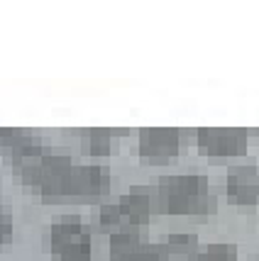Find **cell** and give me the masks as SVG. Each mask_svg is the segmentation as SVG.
Masks as SVG:
<instances>
[{
    "label": "cell",
    "mask_w": 259,
    "mask_h": 261,
    "mask_svg": "<svg viewBox=\"0 0 259 261\" xmlns=\"http://www.w3.org/2000/svg\"><path fill=\"white\" fill-rule=\"evenodd\" d=\"M110 186V171L101 164H68L39 188L44 203H93Z\"/></svg>",
    "instance_id": "cell-1"
},
{
    "label": "cell",
    "mask_w": 259,
    "mask_h": 261,
    "mask_svg": "<svg viewBox=\"0 0 259 261\" xmlns=\"http://www.w3.org/2000/svg\"><path fill=\"white\" fill-rule=\"evenodd\" d=\"M157 195L164 213L181 217H210L218 205L213 186L201 173L164 176L157 186Z\"/></svg>",
    "instance_id": "cell-2"
},
{
    "label": "cell",
    "mask_w": 259,
    "mask_h": 261,
    "mask_svg": "<svg viewBox=\"0 0 259 261\" xmlns=\"http://www.w3.org/2000/svg\"><path fill=\"white\" fill-rule=\"evenodd\" d=\"M10 164L17 169L22 183H27V186H39V188H42L54 173H59L64 166H68L71 159H68L61 149L44 147L39 139H34V142H30V144H25V147L12 151Z\"/></svg>",
    "instance_id": "cell-3"
},
{
    "label": "cell",
    "mask_w": 259,
    "mask_h": 261,
    "mask_svg": "<svg viewBox=\"0 0 259 261\" xmlns=\"http://www.w3.org/2000/svg\"><path fill=\"white\" fill-rule=\"evenodd\" d=\"M46 244L57 261H90L93 256V234L86 222L68 215L54 222L46 232Z\"/></svg>",
    "instance_id": "cell-4"
},
{
    "label": "cell",
    "mask_w": 259,
    "mask_h": 261,
    "mask_svg": "<svg viewBox=\"0 0 259 261\" xmlns=\"http://www.w3.org/2000/svg\"><path fill=\"white\" fill-rule=\"evenodd\" d=\"M181 132L176 127H142L139 129V161L149 166H164L179 156Z\"/></svg>",
    "instance_id": "cell-5"
},
{
    "label": "cell",
    "mask_w": 259,
    "mask_h": 261,
    "mask_svg": "<svg viewBox=\"0 0 259 261\" xmlns=\"http://www.w3.org/2000/svg\"><path fill=\"white\" fill-rule=\"evenodd\" d=\"M196 142L205 159L223 161L240 156L247 149V132L240 127H201Z\"/></svg>",
    "instance_id": "cell-6"
},
{
    "label": "cell",
    "mask_w": 259,
    "mask_h": 261,
    "mask_svg": "<svg viewBox=\"0 0 259 261\" xmlns=\"http://www.w3.org/2000/svg\"><path fill=\"white\" fill-rule=\"evenodd\" d=\"M117 205H120V210H123L127 225H132V227H139V225L152 222V220L159 215V210H161L157 188H149V186H132V188L117 200Z\"/></svg>",
    "instance_id": "cell-7"
},
{
    "label": "cell",
    "mask_w": 259,
    "mask_h": 261,
    "mask_svg": "<svg viewBox=\"0 0 259 261\" xmlns=\"http://www.w3.org/2000/svg\"><path fill=\"white\" fill-rule=\"evenodd\" d=\"M225 193L235 205H259V166H232L225 176Z\"/></svg>",
    "instance_id": "cell-8"
},
{
    "label": "cell",
    "mask_w": 259,
    "mask_h": 261,
    "mask_svg": "<svg viewBox=\"0 0 259 261\" xmlns=\"http://www.w3.org/2000/svg\"><path fill=\"white\" fill-rule=\"evenodd\" d=\"M157 251H159V261H198L201 244H198L196 234L176 232V234H169L164 242H159Z\"/></svg>",
    "instance_id": "cell-9"
},
{
    "label": "cell",
    "mask_w": 259,
    "mask_h": 261,
    "mask_svg": "<svg viewBox=\"0 0 259 261\" xmlns=\"http://www.w3.org/2000/svg\"><path fill=\"white\" fill-rule=\"evenodd\" d=\"M79 144L86 156H110L120 144V135L108 127H88L79 132Z\"/></svg>",
    "instance_id": "cell-10"
},
{
    "label": "cell",
    "mask_w": 259,
    "mask_h": 261,
    "mask_svg": "<svg viewBox=\"0 0 259 261\" xmlns=\"http://www.w3.org/2000/svg\"><path fill=\"white\" fill-rule=\"evenodd\" d=\"M139 242H142V239H139V232H137V227H132V225L113 229V232H110V239H108L110 261H123Z\"/></svg>",
    "instance_id": "cell-11"
},
{
    "label": "cell",
    "mask_w": 259,
    "mask_h": 261,
    "mask_svg": "<svg viewBox=\"0 0 259 261\" xmlns=\"http://www.w3.org/2000/svg\"><path fill=\"white\" fill-rule=\"evenodd\" d=\"M34 139H39L37 135L27 132V129H17V127H0V147L8 149V154H12L15 149L30 144Z\"/></svg>",
    "instance_id": "cell-12"
},
{
    "label": "cell",
    "mask_w": 259,
    "mask_h": 261,
    "mask_svg": "<svg viewBox=\"0 0 259 261\" xmlns=\"http://www.w3.org/2000/svg\"><path fill=\"white\" fill-rule=\"evenodd\" d=\"M198 261H237V247L227 242H215L201 249Z\"/></svg>",
    "instance_id": "cell-13"
},
{
    "label": "cell",
    "mask_w": 259,
    "mask_h": 261,
    "mask_svg": "<svg viewBox=\"0 0 259 261\" xmlns=\"http://www.w3.org/2000/svg\"><path fill=\"white\" fill-rule=\"evenodd\" d=\"M101 225H103V227H108L110 232L127 225V220H125L123 210H120V205H117V203H105V205H101Z\"/></svg>",
    "instance_id": "cell-14"
},
{
    "label": "cell",
    "mask_w": 259,
    "mask_h": 261,
    "mask_svg": "<svg viewBox=\"0 0 259 261\" xmlns=\"http://www.w3.org/2000/svg\"><path fill=\"white\" fill-rule=\"evenodd\" d=\"M123 261H159L157 244H145V242H139Z\"/></svg>",
    "instance_id": "cell-15"
},
{
    "label": "cell",
    "mask_w": 259,
    "mask_h": 261,
    "mask_svg": "<svg viewBox=\"0 0 259 261\" xmlns=\"http://www.w3.org/2000/svg\"><path fill=\"white\" fill-rule=\"evenodd\" d=\"M12 239V217L10 213L0 205V244H5V242H10Z\"/></svg>",
    "instance_id": "cell-16"
},
{
    "label": "cell",
    "mask_w": 259,
    "mask_h": 261,
    "mask_svg": "<svg viewBox=\"0 0 259 261\" xmlns=\"http://www.w3.org/2000/svg\"><path fill=\"white\" fill-rule=\"evenodd\" d=\"M254 261H259V259H254Z\"/></svg>",
    "instance_id": "cell-17"
}]
</instances>
